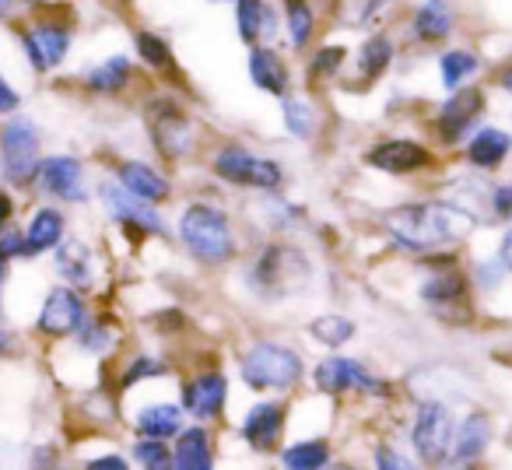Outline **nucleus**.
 Listing matches in <instances>:
<instances>
[{
    "label": "nucleus",
    "instance_id": "1",
    "mask_svg": "<svg viewBox=\"0 0 512 470\" xmlns=\"http://www.w3.org/2000/svg\"><path fill=\"white\" fill-rule=\"evenodd\" d=\"M474 214L453 200H418V204H400L386 211L383 228L397 250L418 253H442L449 246L463 243L474 232Z\"/></svg>",
    "mask_w": 512,
    "mask_h": 470
},
{
    "label": "nucleus",
    "instance_id": "2",
    "mask_svg": "<svg viewBox=\"0 0 512 470\" xmlns=\"http://www.w3.org/2000/svg\"><path fill=\"white\" fill-rule=\"evenodd\" d=\"M246 285L256 299L264 302H292L313 285V264L292 243H271L256 253L246 271Z\"/></svg>",
    "mask_w": 512,
    "mask_h": 470
},
{
    "label": "nucleus",
    "instance_id": "3",
    "mask_svg": "<svg viewBox=\"0 0 512 470\" xmlns=\"http://www.w3.org/2000/svg\"><path fill=\"white\" fill-rule=\"evenodd\" d=\"M179 239H183L186 253H190L197 264L221 267L235 257V232L232 221L221 207L214 204H190L179 214Z\"/></svg>",
    "mask_w": 512,
    "mask_h": 470
},
{
    "label": "nucleus",
    "instance_id": "4",
    "mask_svg": "<svg viewBox=\"0 0 512 470\" xmlns=\"http://www.w3.org/2000/svg\"><path fill=\"white\" fill-rule=\"evenodd\" d=\"M239 376L249 390H295L306 376V365L295 348L281 341H256L242 351Z\"/></svg>",
    "mask_w": 512,
    "mask_h": 470
},
{
    "label": "nucleus",
    "instance_id": "5",
    "mask_svg": "<svg viewBox=\"0 0 512 470\" xmlns=\"http://www.w3.org/2000/svg\"><path fill=\"white\" fill-rule=\"evenodd\" d=\"M43 165V137L29 116H8L0 127V172L11 186L29 190Z\"/></svg>",
    "mask_w": 512,
    "mask_h": 470
},
{
    "label": "nucleus",
    "instance_id": "6",
    "mask_svg": "<svg viewBox=\"0 0 512 470\" xmlns=\"http://www.w3.org/2000/svg\"><path fill=\"white\" fill-rule=\"evenodd\" d=\"M144 116H148L151 144H155V151L165 162H183V158L193 155L200 130H197V123H193V116L186 113L172 95L151 99L148 106H144Z\"/></svg>",
    "mask_w": 512,
    "mask_h": 470
},
{
    "label": "nucleus",
    "instance_id": "7",
    "mask_svg": "<svg viewBox=\"0 0 512 470\" xmlns=\"http://www.w3.org/2000/svg\"><path fill=\"white\" fill-rule=\"evenodd\" d=\"M211 169L221 183L242 186V190L278 193L281 183H285V169L274 158L256 155V151L242 148V144H221L211 158Z\"/></svg>",
    "mask_w": 512,
    "mask_h": 470
},
{
    "label": "nucleus",
    "instance_id": "8",
    "mask_svg": "<svg viewBox=\"0 0 512 470\" xmlns=\"http://www.w3.org/2000/svg\"><path fill=\"white\" fill-rule=\"evenodd\" d=\"M453 435V407L439 404V400H421L411 425V446L418 460H425L428 467H439L442 460H449L453 456Z\"/></svg>",
    "mask_w": 512,
    "mask_h": 470
},
{
    "label": "nucleus",
    "instance_id": "9",
    "mask_svg": "<svg viewBox=\"0 0 512 470\" xmlns=\"http://www.w3.org/2000/svg\"><path fill=\"white\" fill-rule=\"evenodd\" d=\"M421 302L432 309V316H439L449 327H467L474 320V302H470V285L456 267H442L432 271V278L421 285Z\"/></svg>",
    "mask_w": 512,
    "mask_h": 470
},
{
    "label": "nucleus",
    "instance_id": "10",
    "mask_svg": "<svg viewBox=\"0 0 512 470\" xmlns=\"http://www.w3.org/2000/svg\"><path fill=\"white\" fill-rule=\"evenodd\" d=\"M484 109H488V95L484 88L463 85L449 95V102H442L439 116H435V137L442 144H463L481 123Z\"/></svg>",
    "mask_w": 512,
    "mask_h": 470
},
{
    "label": "nucleus",
    "instance_id": "11",
    "mask_svg": "<svg viewBox=\"0 0 512 470\" xmlns=\"http://www.w3.org/2000/svg\"><path fill=\"white\" fill-rule=\"evenodd\" d=\"M99 200L109 211V218L120 221L127 232L144 235V239H148V235H165V221H162V214L155 211V204L127 193L123 186H116L113 179L99 186Z\"/></svg>",
    "mask_w": 512,
    "mask_h": 470
},
{
    "label": "nucleus",
    "instance_id": "12",
    "mask_svg": "<svg viewBox=\"0 0 512 470\" xmlns=\"http://www.w3.org/2000/svg\"><path fill=\"white\" fill-rule=\"evenodd\" d=\"M22 50L25 60L32 64L36 74H50L71 53V29L60 22H36L22 29Z\"/></svg>",
    "mask_w": 512,
    "mask_h": 470
},
{
    "label": "nucleus",
    "instance_id": "13",
    "mask_svg": "<svg viewBox=\"0 0 512 470\" xmlns=\"http://www.w3.org/2000/svg\"><path fill=\"white\" fill-rule=\"evenodd\" d=\"M316 386H320L323 393H334V397H341V393H351V390L390 393V386H386L383 379L372 376V372L365 369L362 362H355V358H348V355L323 358V362L316 365Z\"/></svg>",
    "mask_w": 512,
    "mask_h": 470
},
{
    "label": "nucleus",
    "instance_id": "14",
    "mask_svg": "<svg viewBox=\"0 0 512 470\" xmlns=\"http://www.w3.org/2000/svg\"><path fill=\"white\" fill-rule=\"evenodd\" d=\"M365 165L386 172V176H414L432 165V151L411 137H386L365 151Z\"/></svg>",
    "mask_w": 512,
    "mask_h": 470
},
{
    "label": "nucleus",
    "instance_id": "15",
    "mask_svg": "<svg viewBox=\"0 0 512 470\" xmlns=\"http://www.w3.org/2000/svg\"><path fill=\"white\" fill-rule=\"evenodd\" d=\"M85 316H88V306L78 295V288H53V292L46 295L43 309H39L36 330L43 337L60 341V337L78 334V327L85 323Z\"/></svg>",
    "mask_w": 512,
    "mask_h": 470
},
{
    "label": "nucleus",
    "instance_id": "16",
    "mask_svg": "<svg viewBox=\"0 0 512 470\" xmlns=\"http://www.w3.org/2000/svg\"><path fill=\"white\" fill-rule=\"evenodd\" d=\"M39 183L50 197L64 200V204H85L88 200L85 165L74 155H46L39 165Z\"/></svg>",
    "mask_w": 512,
    "mask_h": 470
},
{
    "label": "nucleus",
    "instance_id": "17",
    "mask_svg": "<svg viewBox=\"0 0 512 470\" xmlns=\"http://www.w3.org/2000/svg\"><path fill=\"white\" fill-rule=\"evenodd\" d=\"M225 400H228V379L218 369H200L197 376H190L183 383V411L193 414L200 425L218 418L225 411Z\"/></svg>",
    "mask_w": 512,
    "mask_h": 470
},
{
    "label": "nucleus",
    "instance_id": "18",
    "mask_svg": "<svg viewBox=\"0 0 512 470\" xmlns=\"http://www.w3.org/2000/svg\"><path fill=\"white\" fill-rule=\"evenodd\" d=\"M288 421V407L278 404V400H260L246 411L242 418V439H246L249 449L256 453H271L281 442V432H285Z\"/></svg>",
    "mask_w": 512,
    "mask_h": 470
},
{
    "label": "nucleus",
    "instance_id": "19",
    "mask_svg": "<svg viewBox=\"0 0 512 470\" xmlns=\"http://www.w3.org/2000/svg\"><path fill=\"white\" fill-rule=\"evenodd\" d=\"M249 81H253L260 92L274 95V99H285L288 88H292V71H288V60L281 57L271 46H249Z\"/></svg>",
    "mask_w": 512,
    "mask_h": 470
},
{
    "label": "nucleus",
    "instance_id": "20",
    "mask_svg": "<svg viewBox=\"0 0 512 470\" xmlns=\"http://www.w3.org/2000/svg\"><path fill=\"white\" fill-rule=\"evenodd\" d=\"M67 235V218L57 207H39L32 211L29 225H25V257H43V253L57 250Z\"/></svg>",
    "mask_w": 512,
    "mask_h": 470
},
{
    "label": "nucleus",
    "instance_id": "21",
    "mask_svg": "<svg viewBox=\"0 0 512 470\" xmlns=\"http://www.w3.org/2000/svg\"><path fill=\"white\" fill-rule=\"evenodd\" d=\"M116 179H120L123 190L148 200V204H162V200H169V193H172L169 179H165L162 172L151 169V165H144V162H134V158L116 165Z\"/></svg>",
    "mask_w": 512,
    "mask_h": 470
},
{
    "label": "nucleus",
    "instance_id": "22",
    "mask_svg": "<svg viewBox=\"0 0 512 470\" xmlns=\"http://www.w3.org/2000/svg\"><path fill=\"white\" fill-rule=\"evenodd\" d=\"M512 151V134L502 127H477L467 141V162L481 172H491L509 158Z\"/></svg>",
    "mask_w": 512,
    "mask_h": 470
},
{
    "label": "nucleus",
    "instance_id": "23",
    "mask_svg": "<svg viewBox=\"0 0 512 470\" xmlns=\"http://www.w3.org/2000/svg\"><path fill=\"white\" fill-rule=\"evenodd\" d=\"M172 470H214L211 432L204 425H190L176 435L172 446Z\"/></svg>",
    "mask_w": 512,
    "mask_h": 470
},
{
    "label": "nucleus",
    "instance_id": "24",
    "mask_svg": "<svg viewBox=\"0 0 512 470\" xmlns=\"http://www.w3.org/2000/svg\"><path fill=\"white\" fill-rule=\"evenodd\" d=\"M453 25H456V15L446 0H425L411 15V36L425 46H435V43H446Z\"/></svg>",
    "mask_w": 512,
    "mask_h": 470
},
{
    "label": "nucleus",
    "instance_id": "25",
    "mask_svg": "<svg viewBox=\"0 0 512 470\" xmlns=\"http://www.w3.org/2000/svg\"><path fill=\"white\" fill-rule=\"evenodd\" d=\"M235 29L246 46H260L278 29V11L267 0H235Z\"/></svg>",
    "mask_w": 512,
    "mask_h": 470
},
{
    "label": "nucleus",
    "instance_id": "26",
    "mask_svg": "<svg viewBox=\"0 0 512 470\" xmlns=\"http://www.w3.org/2000/svg\"><path fill=\"white\" fill-rule=\"evenodd\" d=\"M491 439H495V428H491L488 411H470L467 418L456 425L453 456H460V460H481V456L488 453Z\"/></svg>",
    "mask_w": 512,
    "mask_h": 470
},
{
    "label": "nucleus",
    "instance_id": "27",
    "mask_svg": "<svg viewBox=\"0 0 512 470\" xmlns=\"http://www.w3.org/2000/svg\"><path fill=\"white\" fill-rule=\"evenodd\" d=\"M57 271L60 278L67 281L71 288H92L95 281V260H92V250H88L81 239H67L57 246Z\"/></svg>",
    "mask_w": 512,
    "mask_h": 470
},
{
    "label": "nucleus",
    "instance_id": "28",
    "mask_svg": "<svg viewBox=\"0 0 512 470\" xmlns=\"http://www.w3.org/2000/svg\"><path fill=\"white\" fill-rule=\"evenodd\" d=\"M130 81H134V64L123 53H116V57H106L102 64H95L92 71H85L81 85L95 95H120L127 92Z\"/></svg>",
    "mask_w": 512,
    "mask_h": 470
},
{
    "label": "nucleus",
    "instance_id": "29",
    "mask_svg": "<svg viewBox=\"0 0 512 470\" xmlns=\"http://www.w3.org/2000/svg\"><path fill=\"white\" fill-rule=\"evenodd\" d=\"M183 404H148L137 411L134 425L144 439H172L183 432Z\"/></svg>",
    "mask_w": 512,
    "mask_h": 470
},
{
    "label": "nucleus",
    "instance_id": "30",
    "mask_svg": "<svg viewBox=\"0 0 512 470\" xmlns=\"http://www.w3.org/2000/svg\"><path fill=\"white\" fill-rule=\"evenodd\" d=\"M393 57H397V43H393L386 32H376V36H369L358 46V74H362L365 81L383 78V74L390 71Z\"/></svg>",
    "mask_w": 512,
    "mask_h": 470
},
{
    "label": "nucleus",
    "instance_id": "31",
    "mask_svg": "<svg viewBox=\"0 0 512 470\" xmlns=\"http://www.w3.org/2000/svg\"><path fill=\"white\" fill-rule=\"evenodd\" d=\"M330 442L327 439H299L281 449V470H327Z\"/></svg>",
    "mask_w": 512,
    "mask_h": 470
},
{
    "label": "nucleus",
    "instance_id": "32",
    "mask_svg": "<svg viewBox=\"0 0 512 470\" xmlns=\"http://www.w3.org/2000/svg\"><path fill=\"white\" fill-rule=\"evenodd\" d=\"M281 120H285V130L299 141H309L320 127V116H316V106L309 99H299V95H285L281 99Z\"/></svg>",
    "mask_w": 512,
    "mask_h": 470
},
{
    "label": "nucleus",
    "instance_id": "33",
    "mask_svg": "<svg viewBox=\"0 0 512 470\" xmlns=\"http://www.w3.org/2000/svg\"><path fill=\"white\" fill-rule=\"evenodd\" d=\"M285 29L295 50H306L316 32V8L313 0H285Z\"/></svg>",
    "mask_w": 512,
    "mask_h": 470
},
{
    "label": "nucleus",
    "instance_id": "34",
    "mask_svg": "<svg viewBox=\"0 0 512 470\" xmlns=\"http://www.w3.org/2000/svg\"><path fill=\"white\" fill-rule=\"evenodd\" d=\"M309 337L320 341L323 348H341V344H348L355 337V320H348L341 313H323L316 320H309Z\"/></svg>",
    "mask_w": 512,
    "mask_h": 470
},
{
    "label": "nucleus",
    "instance_id": "35",
    "mask_svg": "<svg viewBox=\"0 0 512 470\" xmlns=\"http://www.w3.org/2000/svg\"><path fill=\"white\" fill-rule=\"evenodd\" d=\"M477 67H481V60H477L470 50H446V53H442V60H439L442 85H446L449 92H456V88H463L470 78H474Z\"/></svg>",
    "mask_w": 512,
    "mask_h": 470
},
{
    "label": "nucleus",
    "instance_id": "36",
    "mask_svg": "<svg viewBox=\"0 0 512 470\" xmlns=\"http://www.w3.org/2000/svg\"><path fill=\"white\" fill-rule=\"evenodd\" d=\"M134 46H137V57H141L144 67H151V71H172V67H176L172 46L165 43L158 32H137Z\"/></svg>",
    "mask_w": 512,
    "mask_h": 470
},
{
    "label": "nucleus",
    "instance_id": "37",
    "mask_svg": "<svg viewBox=\"0 0 512 470\" xmlns=\"http://www.w3.org/2000/svg\"><path fill=\"white\" fill-rule=\"evenodd\" d=\"M134 460L141 470H172V449L162 439H137L134 442Z\"/></svg>",
    "mask_w": 512,
    "mask_h": 470
},
{
    "label": "nucleus",
    "instance_id": "38",
    "mask_svg": "<svg viewBox=\"0 0 512 470\" xmlns=\"http://www.w3.org/2000/svg\"><path fill=\"white\" fill-rule=\"evenodd\" d=\"M344 60H348V50L344 46H320V50L309 57L306 71H309V81H327L334 78V74H341Z\"/></svg>",
    "mask_w": 512,
    "mask_h": 470
},
{
    "label": "nucleus",
    "instance_id": "39",
    "mask_svg": "<svg viewBox=\"0 0 512 470\" xmlns=\"http://www.w3.org/2000/svg\"><path fill=\"white\" fill-rule=\"evenodd\" d=\"M74 337H78L81 351H88V355H102V351H109V344H113L116 334L106 320H92V316H85V323H81Z\"/></svg>",
    "mask_w": 512,
    "mask_h": 470
},
{
    "label": "nucleus",
    "instance_id": "40",
    "mask_svg": "<svg viewBox=\"0 0 512 470\" xmlns=\"http://www.w3.org/2000/svg\"><path fill=\"white\" fill-rule=\"evenodd\" d=\"M165 372H169V365L158 362L155 355H134V362L123 369L120 386L123 390H130V386H137L141 379H155V376H165Z\"/></svg>",
    "mask_w": 512,
    "mask_h": 470
},
{
    "label": "nucleus",
    "instance_id": "41",
    "mask_svg": "<svg viewBox=\"0 0 512 470\" xmlns=\"http://www.w3.org/2000/svg\"><path fill=\"white\" fill-rule=\"evenodd\" d=\"M372 463H376V470H418L411 456L400 453L397 446H376V453H372Z\"/></svg>",
    "mask_w": 512,
    "mask_h": 470
},
{
    "label": "nucleus",
    "instance_id": "42",
    "mask_svg": "<svg viewBox=\"0 0 512 470\" xmlns=\"http://www.w3.org/2000/svg\"><path fill=\"white\" fill-rule=\"evenodd\" d=\"M488 200H491V214H495V218L512 221V183H495Z\"/></svg>",
    "mask_w": 512,
    "mask_h": 470
},
{
    "label": "nucleus",
    "instance_id": "43",
    "mask_svg": "<svg viewBox=\"0 0 512 470\" xmlns=\"http://www.w3.org/2000/svg\"><path fill=\"white\" fill-rule=\"evenodd\" d=\"M0 257L4 260H15V257H25V232L15 225H8L0 232Z\"/></svg>",
    "mask_w": 512,
    "mask_h": 470
},
{
    "label": "nucleus",
    "instance_id": "44",
    "mask_svg": "<svg viewBox=\"0 0 512 470\" xmlns=\"http://www.w3.org/2000/svg\"><path fill=\"white\" fill-rule=\"evenodd\" d=\"M505 264L502 260H484V264H477V285L481 288H498V281L505 278Z\"/></svg>",
    "mask_w": 512,
    "mask_h": 470
},
{
    "label": "nucleus",
    "instance_id": "45",
    "mask_svg": "<svg viewBox=\"0 0 512 470\" xmlns=\"http://www.w3.org/2000/svg\"><path fill=\"white\" fill-rule=\"evenodd\" d=\"M81 470H130V460L120 453H102V456H92V460H85V467Z\"/></svg>",
    "mask_w": 512,
    "mask_h": 470
},
{
    "label": "nucleus",
    "instance_id": "46",
    "mask_svg": "<svg viewBox=\"0 0 512 470\" xmlns=\"http://www.w3.org/2000/svg\"><path fill=\"white\" fill-rule=\"evenodd\" d=\"M18 106H22V95H18L15 88L4 81V74H0V116H15Z\"/></svg>",
    "mask_w": 512,
    "mask_h": 470
},
{
    "label": "nucleus",
    "instance_id": "47",
    "mask_svg": "<svg viewBox=\"0 0 512 470\" xmlns=\"http://www.w3.org/2000/svg\"><path fill=\"white\" fill-rule=\"evenodd\" d=\"M11 214H15V200H11V193L0 190V232L11 225Z\"/></svg>",
    "mask_w": 512,
    "mask_h": 470
},
{
    "label": "nucleus",
    "instance_id": "48",
    "mask_svg": "<svg viewBox=\"0 0 512 470\" xmlns=\"http://www.w3.org/2000/svg\"><path fill=\"white\" fill-rule=\"evenodd\" d=\"M15 348H18V337L11 334L8 327H0V358H11L15 355Z\"/></svg>",
    "mask_w": 512,
    "mask_h": 470
},
{
    "label": "nucleus",
    "instance_id": "49",
    "mask_svg": "<svg viewBox=\"0 0 512 470\" xmlns=\"http://www.w3.org/2000/svg\"><path fill=\"white\" fill-rule=\"evenodd\" d=\"M435 470H481V467H477V460H460V456H449V460H442Z\"/></svg>",
    "mask_w": 512,
    "mask_h": 470
},
{
    "label": "nucleus",
    "instance_id": "50",
    "mask_svg": "<svg viewBox=\"0 0 512 470\" xmlns=\"http://www.w3.org/2000/svg\"><path fill=\"white\" fill-rule=\"evenodd\" d=\"M498 260L505 264V271H512V228L502 235V246H498Z\"/></svg>",
    "mask_w": 512,
    "mask_h": 470
},
{
    "label": "nucleus",
    "instance_id": "51",
    "mask_svg": "<svg viewBox=\"0 0 512 470\" xmlns=\"http://www.w3.org/2000/svg\"><path fill=\"white\" fill-rule=\"evenodd\" d=\"M18 0H0V22H8L11 15H15Z\"/></svg>",
    "mask_w": 512,
    "mask_h": 470
},
{
    "label": "nucleus",
    "instance_id": "52",
    "mask_svg": "<svg viewBox=\"0 0 512 470\" xmlns=\"http://www.w3.org/2000/svg\"><path fill=\"white\" fill-rule=\"evenodd\" d=\"M498 85H502V88H505V92H509V95H512V64H509V67H505V71H502V74H498Z\"/></svg>",
    "mask_w": 512,
    "mask_h": 470
},
{
    "label": "nucleus",
    "instance_id": "53",
    "mask_svg": "<svg viewBox=\"0 0 512 470\" xmlns=\"http://www.w3.org/2000/svg\"><path fill=\"white\" fill-rule=\"evenodd\" d=\"M8 264H11V260L0 257V292H4V281H8Z\"/></svg>",
    "mask_w": 512,
    "mask_h": 470
},
{
    "label": "nucleus",
    "instance_id": "54",
    "mask_svg": "<svg viewBox=\"0 0 512 470\" xmlns=\"http://www.w3.org/2000/svg\"><path fill=\"white\" fill-rule=\"evenodd\" d=\"M327 470H358V467H348V463H341V467H327Z\"/></svg>",
    "mask_w": 512,
    "mask_h": 470
},
{
    "label": "nucleus",
    "instance_id": "55",
    "mask_svg": "<svg viewBox=\"0 0 512 470\" xmlns=\"http://www.w3.org/2000/svg\"><path fill=\"white\" fill-rule=\"evenodd\" d=\"M214 4H225V0H214Z\"/></svg>",
    "mask_w": 512,
    "mask_h": 470
}]
</instances>
